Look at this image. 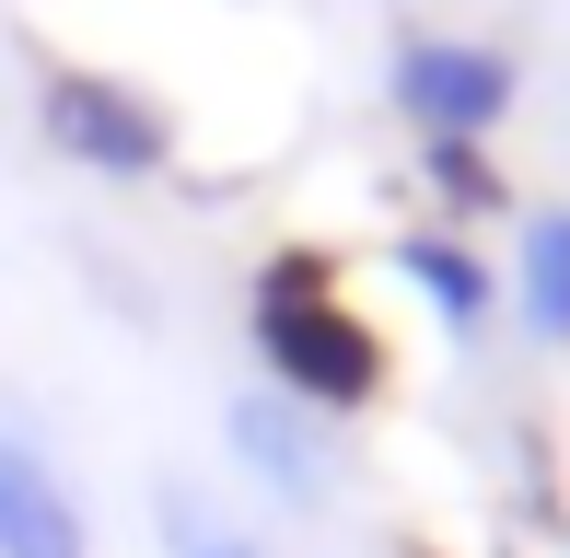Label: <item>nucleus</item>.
<instances>
[{
  "label": "nucleus",
  "mask_w": 570,
  "mask_h": 558,
  "mask_svg": "<svg viewBox=\"0 0 570 558\" xmlns=\"http://www.w3.org/2000/svg\"><path fill=\"white\" fill-rule=\"evenodd\" d=\"M245 349H256V385L292 396V408H315L326 430H338V419H373L384 385H396L384 326L350 302V279L326 268L315 245L256 257V279H245Z\"/></svg>",
  "instance_id": "nucleus-1"
},
{
  "label": "nucleus",
  "mask_w": 570,
  "mask_h": 558,
  "mask_svg": "<svg viewBox=\"0 0 570 558\" xmlns=\"http://www.w3.org/2000/svg\"><path fill=\"white\" fill-rule=\"evenodd\" d=\"M36 140L70 175H94V187H164L175 175V117L128 70H94V59H47L36 70Z\"/></svg>",
  "instance_id": "nucleus-2"
},
{
  "label": "nucleus",
  "mask_w": 570,
  "mask_h": 558,
  "mask_svg": "<svg viewBox=\"0 0 570 558\" xmlns=\"http://www.w3.org/2000/svg\"><path fill=\"white\" fill-rule=\"evenodd\" d=\"M384 106L407 140H501L524 106V70L489 36H396L384 47Z\"/></svg>",
  "instance_id": "nucleus-3"
},
{
  "label": "nucleus",
  "mask_w": 570,
  "mask_h": 558,
  "mask_svg": "<svg viewBox=\"0 0 570 558\" xmlns=\"http://www.w3.org/2000/svg\"><path fill=\"white\" fill-rule=\"evenodd\" d=\"M222 454H233V477H245L268 512H326V500H338V477H350V442H338L315 408L268 396V385H245V396H233Z\"/></svg>",
  "instance_id": "nucleus-4"
},
{
  "label": "nucleus",
  "mask_w": 570,
  "mask_h": 558,
  "mask_svg": "<svg viewBox=\"0 0 570 558\" xmlns=\"http://www.w3.org/2000/svg\"><path fill=\"white\" fill-rule=\"evenodd\" d=\"M384 268H396V291L420 302V315L443 326L454 349H478L489 326L512 315V302H501V268H489V245H478V233H454V221H396Z\"/></svg>",
  "instance_id": "nucleus-5"
},
{
  "label": "nucleus",
  "mask_w": 570,
  "mask_h": 558,
  "mask_svg": "<svg viewBox=\"0 0 570 558\" xmlns=\"http://www.w3.org/2000/svg\"><path fill=\"white\" fill-rule=\"evenodd\" d=\"M0 558H94L82 489L23 419H0Z\"/></svg>",
  "instance_id": "nucleus-6"
},
{
  "label": "nucleus",
  "mask_w": 570,
  "mask_h": 558,
  "mask_svg": "<svg viewBox=\"0 0 570 558\" xmlns=\"http://www.w3.org/2000/svg\"><path fill=\"white\" fill-rule=\"evenodd\" d=\"M501 302L524 315L535 349H570V198L512 221V257H501Z\"/></svg>",
  "instance_id": "nucleus-7"
},
{
  "label": "nucleus",
  "mask_w": 570,
  "mask_h": 558,
  "mask_svg": "<svg viewBox=\"0 0 570 558\" xmlns=\"http://www.w3.org/2000/svg\"><path fill=\"white\" fill-rule=\"evenodd\" d=\"M407 175H420L431 221H454V233H489V221L512 210V175L489 163V140H420V151H407Z\"/></svg>",
  "instance_id": "nucleus-8"
},
{
  "label": "nucleus",
  "mask_w": 570,
  "mask_h": 558,
  "mask_svg": "<svg viewBox=\"0 0 570 558\" xmlns=\"http://www.w3.org/2000/svg\"><path fill=\"white\" fill-rule=\"evenodd\" d=\"M151 547H164V558H279L245 512H222V500L187 489V477H164V489H151Z\"/></svg>",
  "instance_id": "nucleus-9"
}]
</instances>
